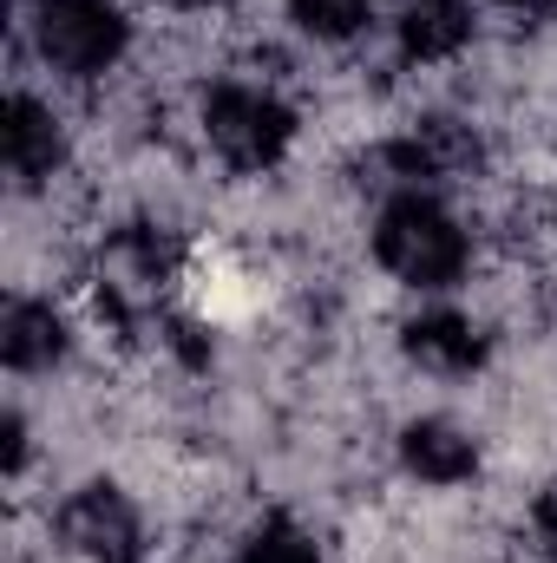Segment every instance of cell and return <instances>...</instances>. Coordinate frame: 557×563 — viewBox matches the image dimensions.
<instances>
[{"label": "cell", "instance_id": "obj_14", "mask_svg": "<svg viewBox=\"0 0 557 563\" xmlns=\"http://www.w3.org/2000/svg\"><path fill=\"white\" fill-rule=\"evenodd\" d=\"M157 7H177V13H210V7H230V0H157Z\"/></svg>", "mask_w": 557, "mask_h": 563}, {"label": "cell", "instance_id": "obj_13", "mask_svg": "<svg viewBox=\"0 0 557 563\" xmlns=\"http://www.w3.org/2000/svg\"><path fill=\"white\" fill-rule=\"evenodd\" d=\"M20 465H26V420H20V413H7V472L20 478Z\"/></svg>", "mask_w": 557, "mask_h": 563}, {"label": "cell", "instance_id": "obj_8", "mask_svg": "<svg viewBox=\"0 0 557 563\" xmlns=\"http://www.w3.org/2000/svg\"><path fill=\"white\" fill-rule=\"evenodd\" d=\"M59 354H66V321L53 314V301L13 295L7 314H0V361L13 374H46Z\"/></svg>", "mask_w": 557, "mask_h": 563}, {"label": "cell", "instance_id": "obj_5", "mask_svg": "<svg viewBox=\"0 0 557 563\" xmlns=\"http://www.w3.org/2000/svg\"><path fill=\"white\" fill-rule=\"evenodd\" d=\"M0 144H7V170H13V184H26V190H40L46 177L66 170V132H59L53 106L33 99V92H7Z\"/></svg>", "mask_w": 557, "mask_h": 563}, {"label": "cell", "instance_id": "obj_2", "mask_svg": "<svg viewBox=\"0 0 557 563\" xmlns=\"http://www.w3.org/2000/svg\"><path fill=\"white\" fill-rule=\"evenodd\" d=\"M26 26L40 59L66 79H99L132 46V20L119 13V0H33Z\"/></svg>", "mask_w": 557, "mask_h": 563}, {"label": "cell", "instance_id": "obj_15", "mask_svg": "<svg viewBox=\"0 0 557 563\" xmlns=\"http://www.w3.org/2000/svg\"><path fill=\"white\" fill-rule=\"evenodd\" d=\"M499 7H518V13H551L557 0H499Z\"/></svg>", "mask_w": 557, "mask_h": 563}, {"label": "cell", "instance_id": "obj_11", "mask_svg": "<svg viewBox=\"0 0 557 563\" xmlns=\"http://www.w3.org/2000/svg\"><path fill=\"white\" fill-rule=\"evenodd\" d=\"M243 563H321V544L295 525V518H263L256 531H250V544H243Z\"/></svg>", "mask_w": 557, "mask_h": 563}, {"label": "cell", "instance_id": "obj_7", "mask_svg": "<svg viewBox=\"0 0 557 563\" xmlns=\"http://www.w3.org/2000/svg\"><path fill=\"white\" fill-rule=\"evenodd\" d=\"M401 465L419 485H466L479 472V445H472L466 426L452 420H414L401 432Z\"/></svg>", "mask_w": 557, "mask_h": 563}, {"label": "cell", "instance_id": "obj_10", "mask_svg": "<svg viewBox=\"0 0 557 563\" xmlns=\"http://www.w3.org/2000/svg\"><path fill=\"white\" fill-rule=\"evenodd\" d=\"M288 20H295L308 40H328V46H341V40L368 33V20H374V0H288Z\"/></svg>", "mask_w": 557, "mask_h": 563}, {"label": "cell", "instance_id": "obj_9", "mask_svg": "<svg viewBox=\"0 0 557 563\" xmlns=\"http://www.w3.org/2000/svg\"><path fill=\"white\" fill-rule=\"evenodd\" d=\"M472 46V7L466 0H414L401 13V59L407 66H446Z\"/></svg>", "mask_w": 557, "mask_h": 563}, {"label": "cell", "instance_id": "obj_12", "mask_svg": "<svg viewBox=\"0 0 557 563\" xmlns=\"http://www.w3.org/2000/svg\"><path fill=\"white\" fill-rule=\"evenodd\" d=\"M532 525H538V538L557 551V478L538 492V505H532Z\"/></svg>", "mask_w": 557, "mask_h": 563}, {"label": "cell", "instance_id": "obj_3", "mask_svg": "<svg viewBox=\"0 0 557 563\" xmlns=\"http://www.w3.org/2000/svg\"><path fill=\"white\" fill-rule=\"evenodd\" d=\"M204 144L230 170H276L295 144V112L270 86H217L204 99Z\"/></svg>", "mask_w": 557, "mask_h": 563}, {"label": "cell", "instance_id": "obj_6", "mask_svg": "<svg viewBox=\"0 0 557 563\" xmlns=\"http://www.w3.org/2000/svg\"><path fill=\"white\" fill-rule=\"evenodd\" d=\"M401 347H407V361L426 367V374H479L485 367V334L466 314H452V308L414 314L401 328Z\"/></svg>", "mask_w": 557, "mask_h": 563}, {"label": "cell", "instance_id": "obj_4", "mask_svg": "<svg viewBox=\"0 0 557 563\" xmlns=\"http://www.w3.org/2000/svg\"><path fill=\"white\" fill-rule=\"evenodd\" d=\"M59 544L79 563H144V518L119 485L92 478L59 505Z\"/></svg>", "mask_w": 557, "mask_h": 563}, {"label": "cell", "instance_id": "obj_16", "mask_svg": "<svg viewBox=\"0 0 557 563\" xmlns=\"http://www.w3.org/2000/svg\"><path fill=\"white\" fill-rule=\"evenodd\" d=\"M551 217H557V203H551Z\"/></svg>", "mask_w": 557, "mask_h": 563}, {"label": "cell", "instance_id": "obj_1", "mask_svg": "<svg viewBox=\"0 0 557 563\" xmlns=\"http://www.w3.org/2000/svg\"><path fill=\"white\" fill-rule=\"evenodd\" d=\"M374 256H381L387 276L407 282V288H452L466 276V263H472V236H466V223L439 197L401 190L374 217Z\"/></svg>", "mask_w": 557, "mask_h": 563}]
</instances>
